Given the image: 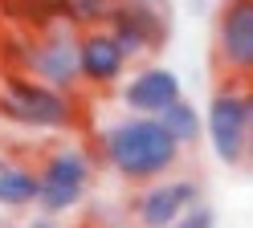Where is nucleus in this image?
I'll use <instances>...</instances> for the list:
<instances>
[{
	"label": "nucleus",
	"instance_id": "39448f33",
	"mask_svg": "<svg viewBox=\"0 0 253 228\" xmlns=\"http://www.w3.org/2000/svg\"><path fill=\"white\" fill-rule=\"evenodd\" d=\"M94 175V159L82 147H57L41 163V212L61 216V212L78 208V200L86 195Z\"/></svg>",
	"mask_w": 253,
	"mask_h": 228
},
{
	"label": "nucleus",
	"instance_id": "ddd939ff",
	"mask_svg": "<svg viewBox=\"0 0 253 228\" xmlns=\"http://www.w3.org/2000/svg\"><path fill=\"white\" fill-rule=\"evenodd\" d=\"M160 122L168 126V135L176 139L180 147H192V143H200V135H204V114L188 102V98L171 102V106L160 114Z\"/></svg>",
	"mask_w": 253,
	"mask_h": 228
},
{
	"label": "nucleus",
	"instance_id": "aec40b11",
	"mask_svg": "<svg viewBox=\"0 0 253 228\" xmlns=\"http://www.w3.org/2000/svg\"><path fill=\"white\" fill-rule=\"evenodd\" d=\"M4 163H8V159H4V155H0V167H4Z\"/></svg>",
	"mask_w": 253,
	"mask_h": 228
},
{
	"label": "nucleus",
	"instance_id": "f3484780",
	"mask_svg": "<svg viewBox=\"0 0 253 228\" xmlns=\"http://www.w3.org/2000/svg\"><path fill=\"white\" fill-rule=\"evenodd\" d=\"M245 102H249V122H253V86H245Z\"/></svg>",
	"mask_w": 253,
	"mask_h": 228
},
{
	"label": "nucleus",
	"instance_id": "4468645a",
	"mask_svg": "<svg viewBox=\"0 0 253 228\" xmlns=\"http://www.w3.org/2000/svg\"><path fill=\"white\" fill-rule=\"evenodd\" d=\"M119 0H66V21L86 33V29H106L110 16H115Z\"/></svg>",
	"mask_w": 253,
	"mask_h": 228
},
{
	"label": "nucleus",
	"instance_id": "f8f14e48",
	"mask_svg": "<svg viewBox=\"0 0 253 228\" xmlns=\"http://www.w3.org/2000/svg\"><path fill=\"white\" fill-rule=\"evenodd\" d=\"M4 4V16L17 21L33 33H45L66 21V0H0Z\"/></svg>",
	"mask_w": 253,
	"mask_h": 228
},
{
	"label": "nucleus",
	"instance_id": "7ed1b4c3",
	"mask_svg": "<svg viewBox=\"0 0 253 228\" xmlns=\"http://www.w3.org/2000/svg\"><path fill=\"white\" fill-rule=\"evenodd\" d=\"M249 135H253V122H249L245 86L225 77V86H220L212 94V102H209V147H212V155L220 163L241 167L245 151H249Z\"/></svg>",
	"mask_w": 253,
	"mask_h": 228
},
{
	"label": "nucleus",
	"instance_id": "6ab92c4d",
	"mask_svg": "<svg viewBox=\"0 0 253 228\" xmlns=\"http://www.w3.org/2000/svg\"><path fill=\"white\" fill-rule=\"evenodd\" d=\"M147 4H164V0H147Z\"/></svg>",
	"mask_w": 253,
	"mask_h": 228
},
{
	"label": "nucleus",
	"instance_id": "dca6fc26",
	"mask_svg": "<svg viewBox=\"0 0 253 228\" xmlns=\"http://www.w3.org/2000/svg\"><path fill=\"white\" fill-rule=\"evenodd\" d=\"M25 228H57V220L49 216V212H37V216H33V220H29Z\"/></svg>",
	"mask_w": 253,
	"mask_h": 228
},
{
	"label": "nucleus",
	"instance_id": "f257e3e1",
	"mask_svg": "<svg viewBox=\"0 0 253 228\" xmlns=\"http://www.w3.org/2000/svg\"><path fill=\"white\" fill-rule=\"evenodd\" d=\"M184 147L168 135V126L151 114H131L126 122H115L102 139V159L131 184H155L168 179Z\"/></svg>",
	"mask_w": 253,
	"mask_h": 228
},
{
	"label": "nucleus",
	"instance_id": "a211bd4d",
	"mask_svg": "<svg viewBox=\"0 0 253 228\" xmlns=\"http://www.w3.org/2000/svg\"><path fill=\"white\" fill-rule=\"evenodd\" d=\"M245 163L253 167V135H249V151H245Z\"/></svg>",
	"mask_w": 253,
	"mask_h": 228
},
{
	"label": "nucleus",
	"instance_id": "f03ea898",
	"mask_svg": "<svg viewBox=\"0 0 253 228\" xmlns=\"http://www.w3.org/2000/svg\"><path fill=\"white\" fill-rule=\"evenodd\" d=\"M0 118L37 130H70L78 122V102L66 90H53L29 74L0 77Z\"/></svg>",
	"mask_w": 253,
	"mask_h": 228
},
{
	"label": "nucleus",
	"instance_id": "2eb2a0df",
	"mask_svg": "<svg viewBox=\"0 0 253 228\" xmlns=\"http://www.w3.org/2000/svg\"><path fill=\"white\" fill-rule=\"evenodd\" d=\"M176 228H216V216H212V208L196 204V208H188L184 216L176 220Z\"/></svg>",
	"mask_w": 253,
	"mask_h": 228
},
{
	"label": "nucleus",
	"instance_id": "9b49d317",
	"mask_svg": "<svg viewBox=\"0 0 253 228\" xmlns=\"http://www.w3.org/2000/svg\"><path fill=\"white\" fill-rule=\"evenodd\" d=\"M29 204H41V171L8 159L0 167V208H29Z\"/></svg>",
	"mask_w": 253,
	"mask_h": 228
},
{
	"label": "nucleus",
	"instance_id": "1a4fd4ad",
	"mask_svg": "<svg viewBox=\"0 0 253 228\" xmlns=\"http://www.w3.org/2000/svg\"><path fill=\"white\" fill-rule=\"evenodd\" d=\"M78 61H82V86L110 90L115 81H123V70L131 57L119 49L110 29H86L78 37Z\"/></svg>",
	"mask_w": 253,
	"mask_h": 228
},
{
	"label": "nucleus",
	"instance_id": "6e6552de",
	"mask_svg": "<svg viewBox=\"0 0 253 228\" xmlns=\"http://www.w3.org/2000/svg\"><path fill=\"white\" fill-rule=\"evenodd\" d=\"M200 204V184L196 179H155L143 184L131 200V216L139 228H176V220L188 208Z\"/></svg>",
	"mask_w": 253,
	"mask_h": 228
},
{
	"label": "nucleus",
	"instance_id": "20e7f679",
	"mask_svg": "<svg viewBox=\"0 0 253 228\" xmlns=\"http://www.w3.org/2000/svg\"><path fill=\"white\" fill-rule=\"evenodd\" d=\"M78 33L70 21H61L53 29H45L33 37V49H29V77L45 81L53 90H78L82 86V61H78Z\"/></svg>",
	"mask_w": 253,
	"mask_h": 228
},
{
	"label": "nucleus",
	"instance_id": "423d86ee",
	"mask_svg": "<svg viewBox=\"0 0 253 228\" xmlns=\"http://www.w3.org/2000/svg\"><path fill=\"white\" fill-rule=\"evenodd\" d=\"M106 29L131 61H143L168 45V16L160 12V4H147V0H119Z\"/></svg>",
	"mask_w": 253,
	"mask_h": 228
},
{
	"label": "nucleus",
	"instance_id": "9d476101",
	"mask_svg": "<svg viewBox=\"0 0 253 228\" xmlns=\"http://www.w3.org/2000/svg\"><path fill=\"white\" fill-rule=\"evenodd\" d=\"M184 90H180V77L164 70V65H143V70H135V77L123 86V102L131 114H151V118H160V114L180 102Z\"/></svg>",
	"mask_w": 253,
	"mask_h": 228
},
{
	"label": "nucleus",
	"instance_id": "0eeeda50",
	"mask_svg": "<svg viewBox=\"0 0 253 228\" xmlns=\"http://www.w3.org/2000/svg\"><path fill=\"white\" fill-rule=\"evenodd\" d=\"M216 65L225 77H253V0H225L216 16Z\"/></svg>",
	"mask_w": 253,
	"mask_h": 228
}]
</instances>
